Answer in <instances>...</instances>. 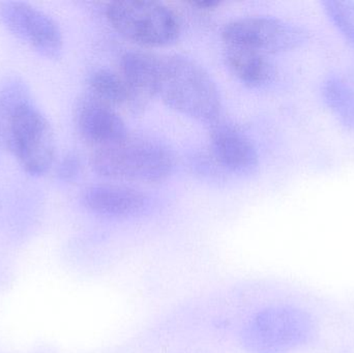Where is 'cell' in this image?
<instances>
[{"label": "cell", "mask_w": 354, "mask_h": 353, "mask_svg": "<svg viewBox=\"0 0 354 353\" xmlns=\"http://www.w3.org/2000/svg\"><path fill=\"white\" fill-rule=\"evenodd\" d=\"M0 130L25 171L41 175L50 169L55 157L53 130L47 118L31 105L26 89H2Z\"/></svg>", "instance_id": "cell-1"}, {"label": "cell", "mask_w": 354, "mask_h": 353, "mask_svg": "<svg viewBox=\"0 0 354 353\" xmlns=\"http://www.w3.org/2000/svg\"><path fill=\"white\" fill-rule=\"evenodd\" d=\"M157 97L170 109L207 126L223 116L216 82L201 64L187 56H160Z\"/></svg>", "instance_id": "cell-2"}, {"label": "cell", "mask_w": 354, "mask_h": 353, "mask_svg": "<svg viewBox=\"0 0 354 353\" xmlns=\"http://www.w3.org/2000/svg\"><path fill=\"white\" fill-rule=\"evenodd\" d=\"M91 163L102 178L141 184L165 182L176 165L163 143L130 134L113 144L93 149Z\"/></svg>", "instance_id": "cell-3"}, {"label": "cell", "mask_w": 354, "mask_h": 353, "mask_svg": "<svg viewBox=\"0 0 354 353\" xmlns=\"http://www.w3.org/2000/svg\"><path fill=\"white\" fill-rule=\"evenodd\" d=\"M105 15L118 35L143 47L171 45L180 35L176 12L162 2L116 0L108 3Z\"/></svg>", "instance_id": "cell-4"}, {"label": "cell", "mask_w": 354, "mask_h": 353, "mask_svg": "<svg viewBox=\"0 0 354 353\" xmlns=\"http://www.w3.org/2000/svg\"><path fill=\"white\" fill-rule=\"evenodd\" d=\"M311 37L305 27L277 17L250 16L227 23L222 39L228 47L245 48L260 53H281L303 47Z\"/></svg>", "instance_id": "cell-5"}, {"label": "cell", "mask_w": 354, "mask_h": 353, "mask_svg": "<svg viewBox=\"0 0 354 353\" xmlns=\"http://www.w3.org/2000/svg\"><path fill=\"white\" fill-rule=\"evenodd\" d=\"M0 19L16 37L47 57L59 55L64 37L57 23L25 2H0Z\"/></svg>", "instance_id": "cell-6"}, {"label": "cell", "mask_w": 354, "mask_h": 353, "mask_svg": "<svg viewBox=\"0 0 354 353\" xmlns=\"http://www.w3.org/2000/svg\"><path fill=\"white\" fill-rule=\"evenodd\" d=\"M75 122L79 134L93 149L113 144L129 135L118 110L91 93L84 95L77 104Z\"/></svg>", "instance_id": "cell-7"}, {"label": "cell", "mask_w": 354, "mask_h": 353, "mask_svg": "<svg viewBox=\"0 0 354 353\" xmlns=\"http://www.w3.org/2000/svg\"><path fill=\"white\" fill-rule=\"evenodd\" d=\"M208 128L210 149L223 168L237 174L255 171L259 164L257 149L239 126L222 116Z\"/></svg>", "instance_id": "cell-8"}, {"label": "cell", "mask_w": 354, "mask_h": 353, "mask_svg": "<svg viewBox=\"0 0 354 353\" xmlns=\"http://www.w3.org/2000/svg\"><path fill=\"white\" fill-rule=\"evenodd\" d=\"M85 207L108 218H128L145 209L147 198L142 192L131 187L116 184H93L82 195Z\"/></svg>", "instance_id": "cell-9"}, {"label": "cell", "mask_w": 354, "mask_h": 353, "mask_svg": "<svg viewBox=\"0 0 354 353\" xmlns=\"http://www.w3.org/2000/svg\"><path fill=\"white\" fill-rule=\"evenodd\" d=\"M160 56L140 50L126 52L120 57L118 72L141 107L157 97Z\"/></svg>", "instance_id": "cell-10"}, {"label": "cell", "mask_w": 354, "mask_h": 353, "mask_svg": "<svg viewBox=\"0 0 354 353\" xmlns=\"http://www.w3.org/2000/svg\"><path fill=\"white\" fill-rule=\"evenodd\" d=\"M225 60L230 72L250 87L266 86L277 76V68L272 60L260 52L226 46Z\"/></svg>", "instance_id": "cell-11"}, {"label": "cell", "mask_w": 354, "mask_h": 353, "mask_svg": "<svg viewBox=\"0 0 354 353\" xmlns=\"http://www.w3.org/2000/svg\"><path fill=\"white\" fill-rule=\"evenodd\" d=\"M89 91L93 97L114 109H141L120 73L108 68L95 70L89 77Z\"/></svg>", "instance_id": "cell-12"}, {"label": "cell", "mask_w": 354, "mask_h": 353, "mask_svg": "<svg viewBox=\"0 0 354 353\" xmlns=\"http://www.w3.org/2000/svg\"><path fill=\"white\" fill-rule=\"evenodd\" d=\"M322 101L337 122L354 132V87L338 75L326 77L322 83Z\"/></svg>", "instance_id": "cell-13"}, {"label": "cell", "mask_w": 354, "mask_h": 353, "mask_svg": "<svg viewBox=\"0 0 354 353\" xmlns=\"http://www.w3.org/2000/svg\"><path fill=\"white\" fill-rule=\"evenodd\" d=\"M322 4L326 17L344 37L345 41L354 48V1L326 0Z\"/></svg>", "instance_id": "cell-14"}, {"label": "cell", "mask_w": 354, "mask_h": 353, "mask_svg": "<svg viewBox=\"0 0 354 353\" xmlns=\"http://www.w3.org/2000/svg\"><path fill=\"white\" fill-rule=\"evenodd\" d=\"M80 171V160L74 153H68L60 162L59 167H58V176L64 182H72L78 178Z\"/></svg>", "instance_id": "cell-15"}, {"label": "cell", "mask_w": 354, "mask_h": 353, "mask_svg": "<svg viewBox=\"0 0 354 353\" xmlns=\"http://www.w3.org/2000/svg\"><path fill=\"white\" fill-rule=\"evenodd\" d=\"M189 4H191L193 8H197V10H214V8L220 6L221 2L214 1V0H206V1L199 0V1H191L189 2Z\"/></svg>", "instance_id": "cell-16"}]
</instances>
